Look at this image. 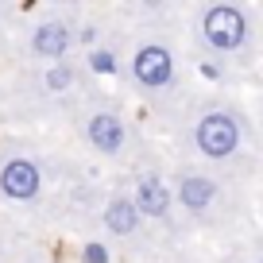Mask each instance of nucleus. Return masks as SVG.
<instances>
[{"instance_id": "obj_10", "label": "nucleus", "mask_w": 263, "mask_h": 263, "mask_svg": "<svg viewBox=\"0 0 263 263\" xmlns=\"http://www.w3.org/2000/svg\"><path fill=\"white\" fill-rule=\"evenodd\" d=\"M47 85H50V89H62V85H70V70H50V74H47Z\"/></svg>"}, {"instance_id": "obj_11", "label": "nucleus", "mask_w": 263, "mask_h": 263, "mask_svg": "<svg viewBox=\"0 0 263 263\" xmlns=\"http://www.w3.org/2000/svg\"><path fill=\"white\" fill-rule=\"evenodd\" d=\"M85 263H108V252L101 244H89L85 248Z\"/></svg>"}, {"instance_id": "obj_12", "label": "nucleus", "mask_w": 263, "mask_h": 263, "mask_svg": "<svg viewBox=\"0 0 263 263\" xmlns=\"http://www.w3.org/2000/svg\"><path fill=\"white\" fill-rule=\"evenodd\" d=\"M93 66H97V70H116V62H112V54H108V50H97V54H93Z\"/></svg>"}, {"instance_id": "obj_2", "label": "nucleus", "mask_w": 263, "mask_h": 263, "mask_svg": "<svg viewBox=\"0 0 263 263\" xmlns=\"http://www.w3.org/2000/svg\"><path fill=\"white\" fill-rule=\"evenodd\" d=\"M194 140H197V151L209 159H229L232 151L240 147V124L232 112H209L197 120V132H194Z\"/></svg>"}, {"instance_id": "obj_7", "label": "nucleus", "mask_w": 263, "mask_h": 263, "mask_svg": "<svg viewBox=\"0 0 263 263\" xmlns=\"http://www.w3.org/2000/svg\"><path fill=\"white\" fill-rule=\"evenodd\" d=\"M136 209L143 217H166L171 213V190H166V182L155 178V174L140 178V186H136Z\"/></svg>"}, {"instance_id": "obj_5", "label": "nucleus", "mask_w": 263, "mask_h": 263, "mask_svg": "<svg viewBox=\"0 0 263 263\" xmlns=\"http://www.w3.org/2000/svg\"><path fill=\"white\" fill-rule=\"evenodd\" d=\"M85 136L105 155H120L124 143H128V128H124V120L116 112H93L89 124H85Z\"/></svg>"}, {"instance_id": "obj_4", "label": "nucleus", "mask_w": 263, "mask_h": 263, "mask_svg": "<svg viewBox=\"0 0 263 263\" xmlns=\"http://www.w3.org/2000/svg\"><path fill=\"white\" fill-rule=\"evenodd\" d=\"M43 190V174L31 159H8L0 166V194L12 201H31Z\"/></svg>"}, {"instance_id": "obj_1", "label": "nucleus", "mask_w": 263, "mask_h": 263, "mask_svg": "<svg viewBox=\"0 0 263 263\" xmlns=\"http://www.w3.org/2000/svg\"><path fill=\"white\" fill-rule=\"evenodd\" d=\"M201 35H205V43L213 50H240L248 39V20L244 12L236 8V4H213V8H205V16H201Z\"/></svg>"}, {"instance_id": "obj_6", "label": "nucleus", "mask_w": 263, "mask_h": 263, "mask_svg": "<svg viewBox=\"0 0 263 263\" xmlns=\"http://www.w3.org/2000/svg\"><path fill=\"white\" fill-rule=\"evenodd\" d=\"M70 43H74V35H70V27L62 24V20H47V24H39L31 31V50L39 58H62L66 50H70Z\"/></svg>"}, {"instance_id": "obj_9", "label": "nucleus", "mask_w": 263, "mask_h": 263, "mask_svg": "<svg viewBox=\"0 0 263 263\" xmlns=\"http://www.w3.org/2000/svg\"><path fill=\"white\" fill-rule=\"evenodd\" d=\"M140 209H136V201H128V197H112L105 209V229L116 232V236H132V232L140 229Z\"/></svg>"}, {"instance_id": "obj_8", "label": "nucleus", "mask_w": 263, "mask_h": 263, "mask_svg": "<svg viewBox=\"0 0 263 263\" xmlns=\"http://www.w3.org/2000/svg\"><path fill=\"white\" fill-rule=\"evenodd\" d=\"M213 197H217V182L205 178V174H186L178 182V201L190 213H201L205 205H213Z\"/></svg>"}, {"instance_id": "obj_3", "label": "nucleus", "mask_w": 263, "mask_h": 263, "mask_svg": "<svg viewBox=\"0 0 263 263\" xmlns=\"http://www.w3.org/2000/svg\"><path fill=\"white\" fill-rule=\"evenodd\" d=\"M132 78H136L143 89H163V85H171V78H174V54L166 47H159V43L140 47V50H136V58H132Z\"/></svg>"}]
</instances>
